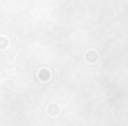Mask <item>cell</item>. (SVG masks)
Masks as SVG:
<instances>
[{"mask_svg": "<svg viewBox=\"0 0 128 126\" xmlns=\"http://www.w3.org/2000/svg\"><path fill=\"white\" fill-rule=\"evenodd\" d=\"M42 74H39V77H42V81H48L49 77H51V74H49V70H40Z\"/></svg>", "mask_w": 128, "mask_h": 126, "instance_id": "obj_1", "label": "cell"}, {"mask_svg": "<svg viewBox=\"0 0 128 126\" xmlns=\"http://www.w3.org/2000/svg\"><path fill=\"white\" fill-rule=\"evenodd\" d=\"M86 60H88V61H91V63H93V61H96V53H88V54H86Z\"/></svg>", "mask_w": 128, "mask_h": 126, "instance_id": "obj_2", "label": "cell"}]
</instances>
